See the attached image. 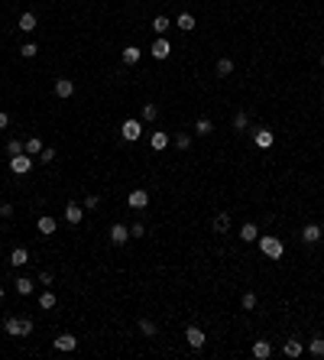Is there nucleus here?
I'll return each mask as SVG.
<instances>
[{"instance_id":"obj_1","label":"nucleus","mask_w":324,"mask_h":360,"mask_svg":"<svg viewBox=\"0 0 324 360\" xmlns=\"http://www.w3.org/2000/svg\"><path fill=\"white\" fill-rule=\"evenodd\" d=\"M259 250L266 253V257L269 260H282V253H286V247H282V240H279V237H272V234H262L259 240Z\"/></svg>"},{"instance_id":"obj_2","label":"nucleus","mask_w":324,"mask_h":360,"mask_svg":"<svg viewBox=\"0 0 324 360\" xmlns=\"http://www.w3.org/2000/svg\"><path fill=\"white\" fill-rule=\"evenodd\" d=\"M3 328H7L10 337H30L32 334V321L30 318H7Z\"/></svg>"},{"instance_id":"obj_3","label":"nucleus","mask_w":324,"mask_h":360,"mask_svg":"<svg viewBox=\"0 0 324 360\" xmlns=\"http://www.w3.org/2000/svg\"><path fill=\"white\" fill-rule=\"evenodd\" d=\"M120 136H124L127 143L139 140V136H143V124H139V120H124V127H120Z\"/></svg>"},{"instance_id":"obj_4","label":"nucleus","mask_w":324,"mask_h":360,"mask_svg":"<svg viewBox=\"0 0 324 360\" xmlns=\"http://www.w3.org/2000/svg\"><path fill=\"white\" fill-rule=\"evenodd\" d=\"M10 169H13L16 175H26L32 169V156H23V153H20V156H10Z\"/></svg>"},{"instance_id":"obj_5","label":"nucleus","mask_w":324,"mask_h":360,"mask_svg":"<svg viewBox=\"0 0 324 360\" xmlns=\"http://www.w3.org/2000/svg\"><path fill=\"white\" fill-rule=\"evenodd\" d=\"M185 337H188V347H194V351H198V347H204V341H208V337H204V331L194 328V325H188V328H185Z\"/></svg>"},{"instance_id":"obj_6","label":"nucleus","mask_w":324,"mask_h":360,"mask_svg":"<svg viewBox=\"0 0 324 360\" xmlns=\"http://www.w3.org/2000/svg\"><path fill=\"white\" fill-rule=\"evenodd\" d=\"M127 204H130V208H146V204H149V192H143V188H133L130 195H127Z\"/></svg>"},{"instance_id":"obj_7","label":"nucleus","mask_w":324,"mask_h":360,"mask_svg":"<svg viewBox=\"0 0 324 360\" xmlns=\"http://www.w3.org/2000/svg\"><path fill=\"white\" fill-rule=\"evenodd\" d=\"M75 347H78V337H75V334H59V337H55V351L71 354Z\"/></svg>"},{"instance_id":"obj_8","label":"nucleus","mask_w":324,"mask_h":360,"mask_svg":"<svg viewBox=\"0 0 324 360\" xmlns=\"http://www.w3.org/2000/svg\"><path fill=\"white\" fill-rule=\"evenodd\" d=\"M149 52H153V59H169V52H172V46H169V39H165V36H159V39L153 42V49H149Z\"/></svg>"},{"instance_id":"obj_9","label":"nucleus","mask_w":324,"mask_h":360,"mask_svg":"<svg viewBox=\"0 0 324 360\" xmlns=\"http://www.w3.org/2000/svg\"><path fill=\"white\" fill-rule=\"evenodd\" d=\"M253 143H256V146H259V149H269L272 143H276V133H272V130H266V127H262V130H256V133H253Z\"/></svg>"},{"instance_id":"obj_10","label":"nucleus","mask_w":324,"mask_h":360,"mask_svg":"<svg viewBox=\"0 0 324 360\" xmlns=\"http://www.w3.org/2000/svg\"><path fill=\"white\" fill-rule=\"evenodd\" d=\"M127 240H130V227H127V224H114V227H110V243L120 247V243H127Z\"/></svg>"},{"instance_id":"obj_11","label":"nucleus","mask_w":324,"mask_h":360,"mask_svg":"<svg viewBox=\"0 0 324 360\" xmlns=\"http://www.w3.org/2000/svg\"><path fill=\"white\" fill-rule=\"evenodd\" d=\"M81 218H85V208H81V204H65V221H68V224H81Z\"/></svg>"},{"instance_id":"obj_12","label":"nucleus","mask_w":324,"mask_h":360,"mask_svg":"<svg viewBox=\"0 0 324 360\" xmlns=\"http://www.w3.org/2000/svg\"><path fill=\"white\" fill-rule=\"evenodd\" d=\"M321 234H324L321 224H305V227H301V240H305V243H315Z\"/></svg>"},{"instance_id":"obj_13","label":"nucleus","mask_w":324,"mask_h":360,"mask_svg":"<svg viewBox=\"0 0 324 360\" xmlns=\"http://www.w3.org/2000/svg\"><path fill=\"white\" fill-rule=\"evenodd\" d=\"M149 146H153L156 153H162V149L169 146V133H165V130H156V133L149 136Z\"/></svg>"},{"instance_id":"obj_14","label":"nucleus","mask_w":324,"mask_h":360,"mask_svg":"<svg viewBox=\"0 0 324 360\" xmlns=\"http://www.w3.org/2000/svg\"><path fill=\"white\" fill-rule=\"evenodd\" d=\"M227 230H230V214L227 211L214 214V234H227Z\"/></svg>"},{"instance_id":"obj_15","label":"nucleus","mask_w":324,"mask_h":360,"mask_svg":"<svg viewBox=\"0 0 324 360\" xmlns=\"http://www.w3.org/2000/svg\"><path fill=\"white\" fill-rule=\"evenodd\" d=\"M55 94H59V98H71V94H75L71 78H59V81H55Z\"/></svg>"},{"instance_id":"obj_16","label":"nucleus","mask_w":324,"mask_h":360,"mask_svg":"<svg viewBox=\"0 0 324 360\" xmlns=\"http://www.w3.org/2000/svg\"><path fill=\"white\" fill-rule=\"evenodd\" d=\"M10 263H13V266H26V263H30V253H26V247H13V253H10Z\"/></svg>"},{"instance_id":"obj_17","label":"nucleus","mask_w":324,"mask_h":360,"mask_svg":"<svg viewBox=\"0 0 324 360\" xmlns=\"http://www.w3.org/2000/svg\"><path fill=\"white\" fill-rule=\"evenodd\" d=\"M139 55H143V52H139L136 46H127L124 52H120V59H124V65H136V62H139Z\"/></svg>"},{"instance_id":"obj_18","label":"nucleus","mask_w":324,"mask_h":360,"mask_svg":"<svg viewBox=\"0 0 324 360\" xmlns=\"http://www.w3.org/2000/svg\"><path fill=\"white\" fill-rule=\"evenodd\" d=\"M194 133H198V136H211V133H214V124H211L208 117H198V124H194Z\"/></svg>"},{"instance_id":"obj_19","label":"nucleus","mask_w":324,"mask_h":360,"mask_svg":"<svg viewBox=\"0 0 324 360\" xmlns=\"http://www.w3.org/2000/svg\"><path fill=\"white\" fill-rule=\"evenodd\" d=\"M23 149H26V156H39V153H42V140H39V136H30V140L23 143Z\"/></svg>"},{"instance_id":"obj_20","label":"nucleus","mask_w":324,"mask_h":360,"mask_svg":"<svg viewBox=\"0 0 324 360\" xmlns=\"http://www.w3.org/2000/svg\"><path fill=\"white\" fill-rule=\"evenodd\" d=\"M269 354H272L269 341H256V344H253V357H256V360H266Z\"/></svg>"},{"instance_id":"obj_21","label":"nucleus","mask_w":324,"mask_h":360,"mask_svg":"<svg viewBox=\"0 0 324 360\" xmlns=\"http://www.w3.org/2000/svg\"><path fill=\"white\" fill-rule=\"evenodd\" d=\"M175 26H178V30H185V33H192V30H194V16H192V13H178Z\"/></svg>"},{"instance_id":"obj_22","label":"nucleus","mask_w":324,"mask_h":360,"mask_svg":"<svg viewBox=\"0 0 324 360\" xmlns=\"http://www.w3.org/2000/svg\"><path fill=\"white\" fill-rule=\"evenodd\" d=\"M36 227H39V234H46V237H49V234H55V227H59V224H55V218H39Z\"/></svg>"},{"instance_id":"obj_23","label":"nucleus","mask_w":324,"mask_h":360,"mask_svg":"<svg viewBox=\"0 0 324 360\" xmlns=\"http://www.w3.org/2000/svg\"><path fill=\"white\" fill-rule=\"evenodd\" d=\"M240 237L253 243V240H259V230H256V224H243V227H240Z\"/></svg>"},{"instance_id":"obj_24","label":"nucleus","mask_w":324,"mask_h":360,"mask_svg":"<svg viewBox=\"0 0 324 360\" xmlns=\"http://www.w3.org/2000/svg\"><path fill=\"white\" fill-rule=\"evenodd\" d=\"M16 292H20V295H32V279L30 276H20V279H16Z\"/></svg>"},{"instance_id":"obj_25","label":"nucleus","mask_w":324,"mask_h":360,"mask_svg":"<svg viewBox=\"0 0 324 360\" xmlns=\"http://www.w3.org/2000/svg\"><path fill=\"white\" fill-rule=\"evenodd\" d=\"M20 30H23V33L36 30V13H23V16H20Z\"/></svg>"},{"instance_id":"obj_26","label":"nucleus","mask_w":324,"mask_h":360,"mask_svg":"<svg viewBox=\"0 0 324 360\" xmlns=\"http://www.w3.org/2000/svg\"><path fill=\"white\" fill-rule=\"evenodd\" d=\"M169 26H172V23H169V16H162V13L153 20V30L159 33V36H165V30H169Z\"/></svg>"},{"instance_id":"obj_27","label":"nucleus","mask_w":324,"mask_h":360,"mask_svg":"<svg viewBox=\"0 0 324 360\" xmlns=\"http://www.w3.org/2000/svg\"><path fill=\"white\" fill-rule=\"evenodd\" d=\"M308 351L315 354V357H324V337H311V341H308Z\"/></svg>"},{"instance_id":"obj_28","label":"nucleus","mask_w":324,"mask_h":360,"mask_svg":"<svg viewBox=\"0 0 324 360\" xmlns=\"http://www.w3.org/2000/svg\"><path fill=\"white\" fill-rule=\"evenodd\" d=\"M230 71H233V62H230V59H217V75H221V78H227Z\"/></svg>"},{"instance_id":"obj_29","label":"nucleus","mask_w":324,"mask_h":360,"mask_svg":"<svg viewBox=\"0 0 324 360\" xmlns=\"http://www.w3.org/2000/svg\"><path fill=\"white\" fill-rule=\"evenodd\" d=\"M282 351H286V357H298V354L305 351V347H301L298 341H286V347H282Z\"/></svg>"},{"instance_id":"obj_30","label":"nucleus","mask_w":324,"mask_h":360,"mask_svg":"<svg viewBox=\"0 0 324 360\" xmlns=\"http://www.w3.org/2000/svg\"><path fill=\"white\" fill-rule=\"evenodd\" d=\"M250 127V114H243V110H240L237 117H233V130H247Z\"/></svg>"},{"instance_id":"obj_31","label":"nucleus","mask_w":324,"mask_h":360,"mask_svg":"<svg viewBox=\"0 0 324 360\" xmlns=\"http://www.w3.org/2000/svg\"><path fill=\"white\" fill-rule=\"evenodd\" d=\"M55 302H59V298H55L52 292H42V295H39V308H55Z\"/></svg>"},{"instance_id":"obj_32","label":"nucleus","mask_w":324,"mask_h":360,"mask_svg":"<svg viewBox=\"0 0 324 360\" xmlns=\"http://www.w3.org/2000/svg\"><path fill=\"white\" fill-rule=\"evenodd\" d=\"M172 143H175L178 149H188V146H192V136H188V133H175V136H172Z\"/></svg>"},{"instance_id":"obj_33","label":"nucleus","mask_w":324,"mask_h":360,"mask_svg":"<svg viewBox=\"0 0 324 360\" xmlns=\"http://www.w3.org/2000/svg\"><path fill=\"white\" fill-rule=\"evenodd\" d=\"M240 305L247 308V312H253V308H256V295H253V292H243V298H240Z\"/></svg>"},{"instance_id":"obj_34","label":"nucleus","mask_w":324,"mask_h":360,"mask_svg":"<svg viewBox=\"0 0 324 360\" xmlns=\"http://www.w3.org/2000/svg\"><path fill=\"white\" fill-rule=\"evenodd\" d=\"M36 52H39V49H36V42H23V46H20V55H23V59H32Z\"/></svg>"},{"instance_id":"obj_35","label":"nucleus","mask_w":324,"mask_h":360,"mask_svg":"<svg viewBox=\"0 0 324 360\" xmlns=\"http://www.w3.org/2000/svg\"><path fill=\"white\" fill-rule=\"evenodd\" d=\"M55 156H59V153H55L52 146H42V153H39V163H52Z\"/></svg>"},{"instance_id":"obj_36","label":"nucleus","mask_w":324,"mask_h":360,"mask_svg":"<svg viewBox=\"0 0 324 360\" xmlns=\"http://www.w3.org/2000/svg\"><path fill=\"white\" fill-rule=\"evenodd\" d=\"M7 153H10V156H20V153H26V149H23V143H20V140H10L7 143Z\"/></svg>"},{"instance_id":"obj_37","label":"nucleus","mask_w":324,"mask_h":360,"mask_svg":"<svg viewBox=\"0 0 324 360\" xmlns=\"http://www.w3.org/2000/svg\"><path fill=\"white\" fill-rule=\"evenodd\" d=\"M143 117L156 120V117H159V107H156V104H143Z\"/></svg>"},{"instance_id":"obj_38","label":"nucleus","mask_w":324,"mask_h":360,"mask_svg":"<svg viewBox=\"0 0 324 360\" xmlns=\"http://www.w3.org/2000/svg\"><path fill=\"white\" fill-rule=\"evenodd\" d=\"M139 331H143L146 337H153V334H156V325H153L149 318H143V321H139Z\"/></svg>"},{"instance_id":"obj_39","label":"nucleus","mask_w":324,"mask_h":360,"mask_svg":"<svg viewBox=\"0 0 324 360\" xmlns=\"http://www.w3.org/2000/svg\"><path fill=\"white\" fill-rule=\"evenodd\" d=\"M97 204H100V198H97V195H88V198H85V211H94Z\"/></svg>"},{"instance_id":"obj_40","label":"nucleus","mask_w":324,"mask_h":360,"mask_svg":"<svg viewBox=\"0 0 324 360\" xmlns=\"http://www.w3.org/2000/svg\"><path fill=\"white\" fill-rule=\"evenodd\" d=\"M143 234H146V227H143V224H139V221H136V224L130 227V237H143Z\"/></svg>"},{"instance_id":"obj_41","label":"nucleus","mask_w":324,"mask_h":360,"mask_svg":"<svg viewBox=\"0 0 324 360\" xmlns=\"http://www.w3.org/2000/svg\"><path fill=\"white\" fill-rule=\"evenodd\" d=\"M39 282H42V286H52V273H49V269H42V273H39Z\"/></svg>"},{"instance_id":"obj_42","label":"nucleus","mask_w":324,"mask_h":360,"mask_svg":"<svg viewBox=\"0 0 324 360\" xmlns=\"http://www.w3.org/2000/svg\"><path fill=\"white\" fill-rule=\"evenodd\" d=\"M13 214V204H0V218H10Z\"/></svg>"},{"instance_id":"obj_43","label":"nucleus","mask_w":324,"mask_h":360,"mask_svg":"<svg viewBox=\"0 0 324 360\" xmlns=\"http://www.w3.org/2000/svg\"><path fill=\"white\" fill-rule=\"evenodd\" d=\"M7 124H10V117L3 114V110H0V127H7Z\"/></svg>"},{"instance_id":"obj_44","label":"nucleus","mask_w":324,"mask_h":360,"mask_svg":"<svg viewBox=\"0 0 324 360\" xmlns=\"http://www.w3.org/2000/svg\"><path fill=\"white\" fill-rule=\"evenodd\" d=\"M0 302H3V289H0Z\"/></svg>"},{"instance_id":"obj_45","label":"nucleus","mask_w":324,"mask_h":360,"mask_svg":"<svg viewBox=\"0 0 324 360\" xmlns=\"http://www.w3.org/2000/svg\"><path fill=\"white\" fill-rule=\"evenodd\" d=\"M321 65H324V52H321Z\"/></svg>"},{"instance_id":"obj_46","label":"nucleus","mask_w":324,"mask_h":360,"mask_svg":"<svg viewBox=\"0 0 324 360\" xmlns=\"http://www.w3.org/2000/svg\"><path fill=\"white\" fill-rule=\"evenodd\" d=\"M321 230H324V221H321Z\"/></svg>"}]
</instances>
